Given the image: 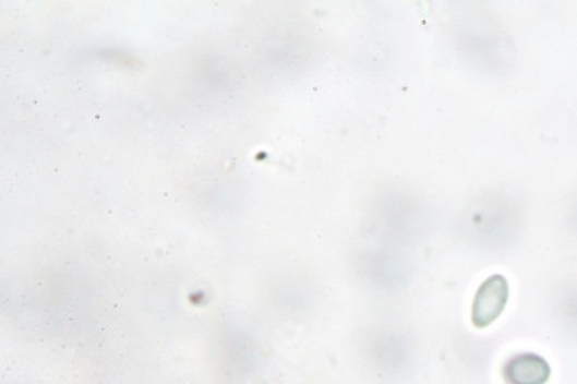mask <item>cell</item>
<instances>
[{"label": "cell", "instance_id": "6da1fadb", "mask_svg": "<svg viewBox=\"0 0 577 384\" xmlns=\"http://www.w3.org/2000/svg\"><path fill=\"white\" fill-rule=\"evenodd\" d=\"M509 288L507 279L501 275H492L477 290L472 305V323L477 328L490 327L503 314L507 305Z\"/></svg>", "mask_w": 577, "mask_h": 384}, {"label": "cell", "instance_id": "7a4b0ae2", "mask_svg": "<svg viewBox=\"0 0 577 384\" xmlns=\"http://www.w3.org/2000/svg\"><path fill=\"white\" fill-rule=\"evenodd\" d=\"M552 376V369L543 357L533 352H522L509 359L503 369L507 384H545Z\"/></svg>", "mask_w": 577, "mask_h": 384}]
</instances>
